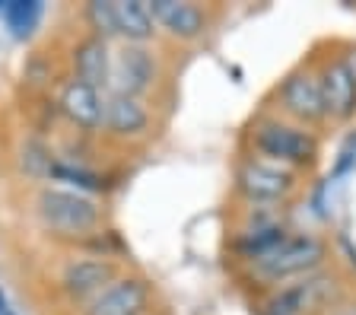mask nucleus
I'll return each instance as SVG.
<instances>
[{
	"label": "nucleus",
	"mask_w": 356,
	"mask_h": 315,
	"mask_svg": "<svg viewBox=\"0 0 356 315\" xmlns=\"http://www.w3.org/2000/svg\"><path fill=\"white\" fill-rule=\"evenodd\" d=\"M280 102L293 118L305 121V124H315V121L325 118V99H321V83L315 74L309 70H296L289 74L280 86Z\"/></svg>",
	"instance_id": "obj_7"
},
{
	"label": "nucleus",
	"mask_w": 356,
	"mask_h": 315,
	"mask_svg": "<svg viewBox=\"0 0 356 315\" xmlns=\"http://www.w3.org/2000/svg\"><path fill=\"white\" fill-rule=\"evenodd\" d=\"M254 150L277 159V163L305 165L315 163V156H318V140L299 128H289L280 121H267L254 131Z\"/></svg>",
	"instance_id": "obj_3"
},
{
	"label": "nucleus",
	"mask_w": 356,
	"mask_h": 315,
	"mask_svg": "<svg viewBox=\"0 0 356 315\" xmlns=\"http://www.w3.org/2000/svg\"><path fill=\"white\" fill-rule=\"evenodd\" d=\"M60 108H64V115L74 121L76 128L96 131L102 128V118H105V96L102 90H96V86H89V83L74 76L64 86V92H60Z\"/></svg>",
	"instance_id": "obj_10"
},
{
	"label": "nucleus",
	"mask_w": 356,
	"mask_h": 315,
	"mask_svg": "<svg viewBox=\"0 0 356 315\" xmlns=\"http://www.w3.org/2000/svg\"><path fill=\"white\" fill-rule=\"evenodd\" d=\"M86 19H89V26L96 29V38H102V42H108V38L118 35V13H115V3H108V0L89 3Z\"/></svg>",
	"instance_id": "obj_17"
},
{
	"label": "nucleus",
	"mask_w": 356,
	"mask_h": 315,
	"mask_svg": "<svg viewBox=\"0 0 356 315\" xmlns=\"http://www.w3.org/2000/svg\"><path fill=\"white\" fill-rule=\"evenodd\" d=\"M156 26H163L169 35L175 38H197L207 29V16L197 3H185V0H153L149 3Z\"/></svg>",
	"instance_id": "obj_12"
},
{
	"label": "nucleus",
	"mask_w": 356,
	"mask_h": 315,
	"mask_svg": "<svg viewBox=\"0 0 356 315\" xmlns=\"http://www.w3.org/2000/svg\"><path fill=\"white\" fill-rule=\"evenodd\" d=\"M3 16H7V26L13 29V35L26 38L35 32L38 19H42V3H35V0H16V3H10L3 10Z\"/></svg>",
	"instance_id": "obj_16"
},
{
	"label": "nucleus",
	"mask_w": 356,
	"mask_h": 315,
	"mask_svg": "<svg viewBox=\"0 0 356 315\" xmlns=\"http://www.w3.org/2000/svg\"><path fill=\"white\" fill-rule=\"evenodd\" d=\"M327 248L315 236H283L270 252L254 258V274L270 284H283L289 277H309L321 268Z\"/></svg>",
	"instance_id": "obj_1"
},
{
	"label": "nucleus",
	"mask_w": 356,
	"mask_h": 315,
	"mask_svg": "<svg viewBox=\"0 0 356 315\" xmlns=\"http://www.w3.org/2000/svg\"><path fill=\"white\" fill-rule=\"evenodd\" d=\"M38 217L42 223L60 236L89 233L99 223V207L92 197L80 191H60V188H44L38 197Z\"/></svg>",
	"instance_id": "obj_2"
},
{
	"label": "nucleus",
	"mask_w": 356,
	"mask_h": 315,
	"mask_svg": "<svg viewBox=\"0 0 356 315\" xmlns=\"http://www.w3.org/2000/svg\"><path fill=\"white\" fill-rule=\"evenodd\" d=\"M115 13H118V35H124L131 45H143L147 38H153L156 19L149 13V3H143V0H118Z\"/></svg>",
	"instance_id": "obj_15"
},
{
	"label": "nucleus",
	"mask_w": 356,
	"mask_h": 315,
	"mask_svg": "<svg viewBox=\"0 0 356 315\" xmlns=\"http://www.w3.org/2000/svg\"><path fill=\"white\" fill-rule=\"evenodd\" d=\"M331 296H334V280L309 274L305 280L280 290V296L270 302V309L277 315H305V312H315V309H325L331 302Z\"/></svg>",
	"instance_id": "obj_11"
},
{
	"label": "nucleus",
	"mask_w": 356,
	"mask_h": 315,
	"mask_svg": "<svg viewBox=\"0 0 356 315\" xmlns=\"http://www.w3.org/2000/svg\"><path fill=\"white\" fill-rule=\"evenodd\" d=\"M156 80V60L143 45H124L118 54H111V76L108 90L118 96L140 99Z\"/></svg>",
	"instance_id": "obj_5"
},
{
	"label": "nucleus",
	"mask_w": 356,
	"mask_h": 315,
	"mask_svg": "<svg viewBox=\"0 0 356 315\" xmlns=\"http://www.w3.org/2000/svg\"><path fill=\"white\" fill-rule=\"evenodd\" d=\"M321 99H325V115L334 121H350L356 115V76L347 67V60H327L318 74Z\"/></svg>",
	"instance_id": "obj_6"
},
{
	"label": "nucleus",
	"mask_w": 356,
	"mask_h": 315,
	"mask_svg": "<svg viewBox=\"0 0 356 315\" xmlns=\"http://www.w3.org/2000/svg\"><path fill=\"white\" fill-rule=\"evenodd\" d=\"M149 290L137 277H121L89 302L86 315H147Z\"/></svg>",
	"instance_id": "obj_8"
},
{
	"label": "nucleus",
	"mask_w": 356,
	"mask_h": 315,
	"mask_svg": "<svg viewBox=\"0 0 356 315\" xmlns=\"http://www.w3.org/2000/svg\"><path fill=\"white\" fill-rule=\"evenodd\" d=\"M74 67H76V80L96 86V90H105L108 86V76H111V51H108V42L102 38H86L80 42L74 51Z\"/></svg>",
	"instance_id": "obj_14"
},
{
	"label": "nucleus",
	"mask_w": 356,
	"mask_h": 315,
	"mask_svg": "<svg viewBox=\"0 0 356 315\" xmlns=\"http://www.w3.org/2000/svg\"><path fill=\"white\" fill-rule=\"evenodd\" d=\"M60 284L70 300H96L99 293L115 284V264L99 261V258H83V261L67 264Z\"/></svg>",
	"instance_id": "obj_9"
},
{
	"label": "nucleus",
	"mask_w": 356,
	"mask_h": 315,
	"mask_svg": "<svg viewBox=\"0 0 356 315\" xmlns=\"http://www.w3.org/2000/svg\"><path fill=\"white\" fill-rule=\"evenodd\" d=\"M102 124L118 137H137L147 131L149 124V112L143 108L140 99L134 96H118V92H108L105 96V118Z\"/></svg>",
	"instance_id": "obj_13"
},
{
	"label": "nucleus",
	"mask_w": 356,
	"mask_h": 315,
	"mask_svg": "<svg viewBox=\"0 0 356 315\" xmlns=\"http://www.w3.org/2000/svg\"><path fill=\"white\" fill-rule=\"evenodd\" d=\"M238 195H245L254 204H274L296 188V175L283 169L280 163H264V159H248L236 172Z\"/></svg>",
	"instance_id": "obj_4"
}]
</instances>
